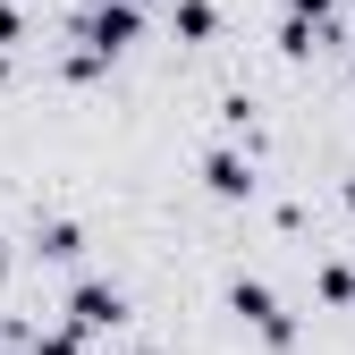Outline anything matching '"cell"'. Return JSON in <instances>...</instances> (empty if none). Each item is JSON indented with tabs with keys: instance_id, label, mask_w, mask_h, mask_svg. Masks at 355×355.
I'll use <instances>...</instances> for the list:
<instances>
[{
	"instance_id": "1",
	"label": "cell",
	"mask_w": 355,
	"mask_h": 355,
	"mask_svg": "<svg viewBox=\"0 0 355 355\" xmlns=\"http://www.w3.org/2000/svg\"><path fill=\"white\" fill-rule=\"evenodd\" d=\"M136 0H94V17H85V68H94V60H119L127 51V42H136Z\"/></svg>"
},
{
	"instance_id": "2",
	"label": "cell",
	"mask_w": 355,
	"mask_h": 355,
	"mask_svg": "<svg viewBox=\"0 0 355 355\" xmlns=\"http://www.w3.org/2000/svg\"><path fill=\"white\" fill-rule=\"evenodd\" d=\"M119 313H127V296L110 288V279H76V296H68V330H119Z\"/></svg>"
},
{
	"instance_id": "3",
	"label": "cell",
	"mask_w": 355,
	"mask_h": 355,
	"mask_svg": "<svg viewBox=\"0 0 355 355\" xmlns=\"http://www.w3.org/2000/svg\"><path fill=\"white\" fill-rule=\"evenodd\" d=\"M229 304H237V313H245L262 338H271V347H296V322L279 313V296L262 288V279H237V288H229Z\"/></svg>"
},
{
	"instance_id": "4",
	"label": "cell",
	"mask_w": 355,
	"mask_h": 355,
	"mask_svg": "<svg viewBox=\"0 0 355 355\" xmlns=\"http://www.w3.org/2000/svg\"><path fill=\"white\" fill-rule=\"evenodd\" d=\"M203 187H211V195H229V203L254 195V161H245V153H211V161H203Z\"/></svg>"
},
{
	"instance_id": "5",
	"label": "cell",
	"mask_w": 355,
	"mask_h": 355,
	"mask_svg": "<svg viewBox=\"0 0 355 355\" xmlns=\"http://www.w3.org/2000/svg\"><path fill=\"white\" fill-rule=\"evenodd\" d=\"M34 254H51V262H76V254H85V237H76V220H51V229L34 237Z\"/></svg>"
},
{
	"instance_id": "6",
	"label": "cell",
	"mask_w": 355,
	"mask_h": 355,
	"mask_svg": "<svg viewBox=\"0 0 355 355\" xmlns=\"http://www.w3.org/2000/svg\"><path fill=\"white\" fill-rule=\"evenodd\" d=\"M169 17H178V34H187V42H203V34L220 26V17H211V0H178Z\"/></svg>"
},
{
	"instance_id": "7",
	"label": "cell",
	"mask_w": 355,
	"mask_h": 355,
	"mask_svg": "<svg viewBox=\"0 0 355 355\" xmlns=\"http://www.w3.org/2000/svg\"><path fill=\"white\" fill-rule=\"evenodd\" d=\"M34 355H85V330H51V338H34Z\"/></svg>"
},
{
	"instance_id": "8",
	"label": "cell",
	"mask_w": 355,
	"mask_h": 355,
	"mask_svg": "<svg viewBox=\"0 0 355 355\" xmlns=\"http://www.w3.org/2000/svg\"><path fill=\"white\" fill-rule=\"evenodd\" d=\"M17 26H26V17L9 9V0H0V51H9V42H17Z\"/></svg>"
},
{
	"instance_id": "9",
	"label": "cell",
	"mask_w": 355,
	"mask_h": 355,
	"mask_svg": "<svg viewBox=\"0 0 355 355\" xmlns=\"http://www.w3.org/2000/svg\"><path fill=\"white\" fill-rule=\"evenodd\" d=\"M288 9H296V17H322V9H330V0H288Z\"/></svg>"
},
{
	"instance_id": "10",
	"label": "cell",
	"mask_w": 355,
	"mask_h": 355,
	"mask_svg": "<svg viewBox=\"0 0 355 355\" xmlns=\"http://www.w3.org/2000/svg\"><path fill=\"white\" fill-rule=\"evenodd\" d=\"M0 279H9V237H0Z\"/></svg>"
},
{
	"instance_id": "11",
	"label": "cell",
	"mask_w": 355,
	"mask_h": 355,
	"mask_svg": "<svg viewBox=\"0 0 355 355\" xmlns=\"http://www.w3.org/2000/svg\"><path fill=\"white\" fill-rule=\"evenodd\" d=\"M0 76H9V51H0Z\"/></svg>"
},
{
	"instance_id": "12",
	"label": "cell",
	"mask_w": 355,
	"mask_h": 355,
	"mask_svg": "<svg viewBox=\"0 0 355 355\" xmlns=\"http://www.w3.org/2000/svg\"><path fill=\"white\" fill-rule=\"evenodd\" d=\"M347 211H355V187H347Z\"/></svg>"
},
{
	"instance_id": "13",
	"label": "cell",
	"mask_w": 355,
	"mask_h": 355,
	"mask_svg": "<svg viewBox=\"0 0 355 355\" xmlns=\"http://www.w3.org/2000/svg\"><path fill=\"white\" fill-rule=\"evenodd\" d=\"M136 9H144V0H136Z\"/></svg>"
}]
</instances>
